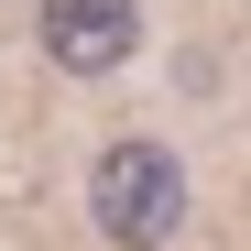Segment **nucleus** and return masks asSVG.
Returning a JSON list of instances; mask_svg holds the SVG:
<instances>
[{"instance_id":"obj_1","label":"nucleus","mask_w":251,"mask_h":251,"mask_svg":"<svg viewBox=\"0 0 251 251\" xmlns=\"http://www.w3.org/2000/svg\"><path fill=\"white\" fill-rule=\"evenodd\" d=\"M88 207H99V229L120 251H164L186 219V164L164 153V142H109L88 164Z\"/></svg>"},{"instance_id":"obj_2","label":"nucleus","mask_w":251,"mask_h":251,"mask_svg":"<svg viewBox=\"0 0 251 251\" xmlns=\"http://www.w3.org/2000/svg\"><path fill=\"white\" fill-rule=\"evenodd\" d=\"M142 44V0H44V55L66 76H109Z\"/></svg>"}]
</instances>
